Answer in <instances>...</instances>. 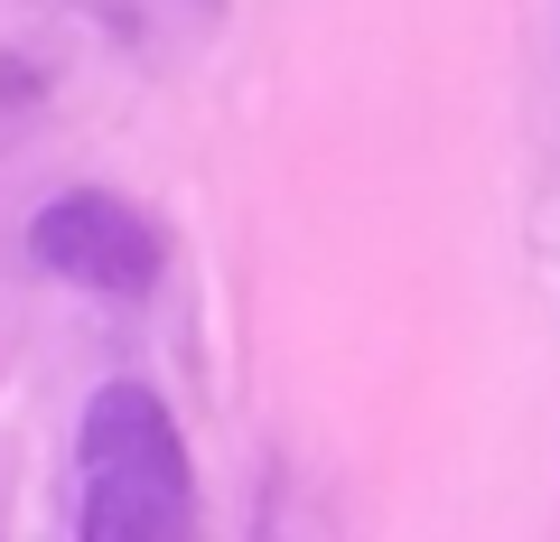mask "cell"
I'll return each mask as SVG.
<instances>
[{
  "label": "cell",
  "instance_id": "obj_2",
  "mask_svg": "<svg viewBox=\"0 0 560 542\" xmlns=\"http://www.w3.org/2000/svg\"><path fill=\"white\" fill-rule=\"evenodd\" d=\"M28 253L75 290H103V300H140L160 281V224L140 216L131 197H103V187H75V197H47L28 216Z\"/></svg>",
  "mask_w": 560,
  "mask_h": 542
},
{
  "label": "cell",
  "instance_id": "obj_1",
  "mask_svg": "<svg viewBox=\"0 0 560 542\" xmlns=\"http://www.w3.org/2000/svg\"><path fill=\"white\" fill-rule=\"evenodd\" d=\"M75 542H197V477L150 383H103L75 430Z\"/></svg>",
  "mask_w": 560,
  "mask_h": 542
}]
</instances>
